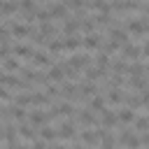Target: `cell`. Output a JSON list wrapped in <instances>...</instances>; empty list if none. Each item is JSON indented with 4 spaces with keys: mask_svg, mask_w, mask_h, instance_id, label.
Returning a JSON list of instances; mask_svg holds the SVG:
<instances>
[{
    "mask_svg": "<svg viewBox=\"0 0 149 149\" xmlns=\"http://www.w3.org/2000/svg\"><path fill=\"white\" fill-rule=\"evenodd\" d=\"M61 95L68 100V102H79V84H74V81H61Z\"/></svg>",
    "mask_w": 149,
    "mask_h": 149,
    "instance_id": "1",
    "label": "cell"
},
{
    "mask_svg": "<svg viewBox=\"0 0 149 149\" xmlns=\"http://www.w3.org/2000/svg\"><path fill=\"white\" fill-rule=\"evenodd\" d=\"M30 61H33V65H37V68H51V65H54L51 54H47V51H42V49H33Z\"/></svg>",
    "mask_w": 149,
    "mask_h": 149,
    "instance_id": "2",
    "label": "cell"
},
{
    "mask_svg": "<svg viewBox=\"0 0 149 149\" xmlns=\"http://www.w3.org/2000/svg\"><path fill=\"white\" fill-rule=\"evenodd\" d=\"M119 144H123L126 149H140V147H142L140 137H137L133 130H121V133H119Z\"/></svg>",
    "mask_w": 149,
    "mask_h": 149,
    "instance_id": "3",
    "label": "cell"
},
{
    "mask_svg": "<svg viewBox=\"0 0 149 149\" xmlns=\"http://www.w3.org/2000/svg\"><path fill=\"white\" fill-rule=\"evenodd\" d=\"M121 58H123V61H130V63H133V61H140V58H142V49H140L137 44H128V42H126L123 49H121Z\"/></svg>",
    "mask_w": 149,
    "mask_h": 149,
    "instance_id": "4",
    "label": "cell"
},
{
    "mask_svg": "<svg viewBox=\"0 0 149 149\" xmlns=\"http://www.w3.org/2000/svg\"><path fill=\"white\" fill-rule=\"evenodd\" d=\"M68 65H72L74 70H81V68H88L91 65V56L88 54H77V56H70V58H63Z\"/></svg>",
    "mask_w": 149,
    "mask_h": 149,
    "instance_id": "5",
    "label": "cell"
},
{
    "mask_svg": "<svg viewBox=\"0 0 149 149\" xmlns=\"http://www.w3.org/2000/svg\"><path fill=\"white\" fill-rule=\"evenodd\" d=\"M9 33H12L14 37L23 40V37H28V35L33 33V28L26 26V23H19V21H9Z\"/></svg>",
    "mask_w": 149,
    "mask_h": 149,
    "instance_id": "6",
    "label": "cell"
},
{
    "mask_svg": "<svg viewBox=\"0 0 149 149\" xmlns=\"http://www.w3.org/2000/svg\"><path fill=\"white\" fill-rule=\"evenodd\" d=\"M74 135H77V130H74V119H68L65 123H61V128H58V137H61V140H74Z\"/></svg>",
    "mask_w": 149,
    "mask_h": 149,
    "instance_id": "7",
    "label": "cell"
},
{
    "mask_svg": "<svg viewBox=\"0 0 149 149\" xmlns=\"http://www.w3.org/2000/svg\"><path fill=\"white\" fill-rule=\"evenodd\" d=\"M79 140H81V144H86V147H95V144H100L98 130H91V128L81 130V133H79Z\"/></svg>",
    "mask_w": 149,
    "mask_h": 149,
    "instance_id": "8",
    "label": "cell"
},
{
    "mask_svg": "<svg viewBox=\"0 0 149 149\" xmlns=\"http://www.w3.org/2000/svg\"><path fill=\"white\" fill-rule=\"evenodd\" d=\"M49 14H51V19H68V7L63 5V2H49Z\"/></svg>",
    "mask_w": 149,
    "mask_h": 149,
    "instance_id": "9",
    "label": "cell"
},
{
    "mask_svg": "<svg viewBox=\"0 0 149 149\" xmlns=\"http://www.w3.org/2000/svg\"><path fill=\"white\" fill-rule=\"evenodd\" d=\"M21 68H23V63H21L19 56H7V58H2V70H5V72H19Z\"/></svg>",
    "mask_w": 149,
    "mask_h": 149,
    "instance_id": "10",
    "label": "cell"
},
{
    "mask_svg": "<svg viewBox=\"0 0 149 149\" xmlns=\"http://www.w3.org/2000/svg\"><path fill=\"white\" fill-rule=\"evenodd\" d=\"M135 116H137V112H135V109H130V107H121V109L116 112V121H119V123H123V126L133 123V121H135Z\"/></svg>",
    "mask_w": 149,
    "mask_h": 149,
    "instance_id": "11",
    "label": "cell"
},
{
    "mask_svg": "<svg viewBox=\"0 0 149 149\" xmlns=\"http://www.w3.org/2000/svg\"><path fill=\"white\" fill-rule=\"evenodd\" d=\"M77 119H79V123L81 126H86V128H93L98 121H95V116H93V112L86 107V109H77Z\"/></svg>",
    "mask_w": 149,
    "mask_h": 149,
    "instance_id": "12",
    "label": "cell"
},
{
    "mask_svg": "<svg viewBox=\"0 0 149 149\" xmlns=\"http://www.w3.org/2000/svg\"><path fill=\"white\" fill-rule=\"evenodd\" d=\"M100 44H102V37L98 33H88L81 37V47H86V49H100Z\"/></svg>",
    "mask_w": 149,
    "mask_h": 149,
    "instance_id": "13",
    "label": "cell"
},
{
    "mask_svg": "<svg viewBox=\"0 0 149 149\" xmlns=\"http://www.w3.org/2000/svg\"><path fill=\"white\" fill-rule=\"evenodd\" d=\"M49 119H47V114L44 112H40V109H33L30 114H28V123L33 126V128H40V126H44Z\"/></svg>",
    "mask_w": 149,
    "mask_h": 149,
    "instance_id": "14",
    "label": "cell"
},
{
    "mask_svg": "<svg viewBox=\"0 0 149 149\" xmlns=\"http://www.w3.org/2000/svg\"><path fill=\"white\" fill-rule=\"evenodd\" d=\"M79 33V19H63V35H77Z\"/></svg>",
    "mask_w": 149,
    "mask_h": 149,
    "instance_id": "15",
    "label": "cell"
},
{
    "mask_svg": "<svg viewBox=\"0 0 149 149\" xmlns=\"http://www.w3.org/2000/svg\"><path fill=\"white\" fill-rule=\"evenodd\" d=\"M116 123H119V121H116V114H114L112 109H107V107H105V109L100 112V126L112 128V126H116Z\"/></svg>",
    "mask_w": 149,
    "mask_h": 149,
    "instance_id": "16",
    "label": "cell"
},
{
    "mask_svg": "<svg viewBox=\"0 0 149 149\" xmlns=\"http://www.w3.org/2000/svg\"><path fill=\"white\" fill-rule=\"evenodd\" d=\"M105 74H107V70H100V68H95V65H88V68H86V81H93V84H95V81H100Z\"/></svg>",
    "mask_w": 149,
    "mask_h": 149,
    "instance_id": "17",
    "label": "cell"
},
{
    "mask_svg": "<svg viewBox=\"0 0 149 149\" xmlns=\"http://www.w3.org/2000/svg\"><path fill=\"white\" fill-rule=\"evenodd\" d=\"M128 86H133L135 91H147V88H149V79H147L144 74H135V77H130Z\"/></svg>",
    "mask_w": 149,
    "mask_h": 149,
    "instance_id": "18",
    "label": "cell"
},
{
    "mask_svg": "<svg viewBox=\"0 0 149 149\" xmlns=\"http://www.w3.org/2000/svg\"><path fill=\"white\" fill-rule=\"evenodd\" d=\"M105 102H112V105L123 102V91L121 88H107L105 91Z\"/></svg>",
    "mask_w": 149,
    "mask_h": 149,
    "instance_id": "19",
    "label": "cell"
},
{
    "mask_svg": "<svg viewBox=\"0 0 149 149\" xmlns=\"http://www.w3.org/2000/svg\"><path fill=\"white\" fill-rule=\"evenodd\" d=\"M30 105H35V107H49L51 105V98L47 95V93H30Z\"/></svg>",
    "mask_w": 149,
    "mask_h": 149,
    "instance_id": "20",
    "label": "cell"
},
{
    "mask_svg": "<svg viewBox=\"0 0 149 149\" xmlns=\"http://www.w3.org/2000/svg\"><path fill=\"white\" fill-rule=\"evenodd\" d=\"M16 130H19V135H21L26 142H33V140H37V135H35V128H33L30 123H21V126H16Z\"/></svg>",
    "mask_w": 149,
    "mask_h": 149,
    "instance_id": "21",
    "label": "cell"
},
{
    "mask_svg": "<svg viewBox=\"0 0 149 149\" xmlns=\"http://www.w3.org/2000/svg\"><path fill=\"white\" fill-rule=\"evenodd\" d=\"M86 102H88V109H91V112H102V109H105V95H100V93H95V95L88 98Z\"/></svg>",
    "mask_w": 149,
    "mask_h": 149,
    "instance_id": "22",
    "label": "cell"
},
{
    "mask_svg": "<svg viewBox=\"0 0 149 149\" xmlns=\"http://www.w3.org/2000/svg\"><path fill=\"white\" fill-rule=\"evenodd\" d=\"M47 77H49V81H51V84H54V81H56V84H61V81L65 79V74H63V68H61V65H51V68H49V72H47Z\"/></svg>",
    "mask_w": 149,
    "mask_h": 149,
    "instance_id": "23",
    "label": "cell"
},
{
    "mask_svg": "<svg viewBox=\"0 0 149 149\" xmlns=\"http://www.w3.org/2000/svg\"><path fill=\"white\" fill-rule=\"evenodd\" d=\"M56 107H58V112H61V116H68V119H74V114H77V107H74L72 102H68V100H65V102H58Z\"/></svg>",
    "mask_w": 149,
    "mask_h": 149,
    "instance_id": "24",
    "label": "cell"
},
{
    "mask_svg": "<svg viewBox=\"0 0 149 149\" xmlns=\"http://www.w3.org/2000/svg\"><path fill=\"white\" fill-rule=\"evenodd\" d=\"M79 47H81V37H79V35H68V37H63V49L74 51V49H79Z\"/></svg>",
    "mask_w": 149,
    "mask_h": 149,
    "instance_id": "25",
    "label": "cell"
},
{
    "mask_svg": "<svg viewBox=\"0 0 149 149\" xmlns=\"http://www.w3.org/2000/svg\"><path fill=\"white\" fill-rule=\"evenodd\" d=\"M12 54L19 56V58H30L33 47H30V44H14V47H12Z\"/></svg>",
    "mask_w": 149,
    "mask_h": 149,
    "instance_id": "26",
    "label": "cell"
},
{
    "mask_svg": "<svg viewBox=\"0 0 149 149\" xmlns=\"http://www.w3.org/2000/svg\"><path fill=\"white\" fill-rule=\"evenodd\" d=\"M19 9V0H2V7H0V14L2 16H9Z\"/></svg>",
    "mask_w": 149,
    "mask_h": 149,
    "instance_id": "27",
    "label": "cell"
},
{
    "mask_svg": "<svg viewBox=\"0 0 149 149\" xmlns=\"http://www.w3.org/2000/svg\"><path fill=\"white\" fill-rule=\"evenodd\" d=\"M109 63H112V61H109V54H105V51L100 49V51H98V56H95V68L107 70V68H109Z\"/></svg>",
    "mask_w": 149,
    "mask_h": 149,
    "instance_id": "28",
    "label": "cell"
},
{
    "mask_svg": "<svg viewBox=\"0 0 149 149\" xmlns=\"http://www.w3.org/2000/svg\"><path fill=\"white\" fill-rule=\"evenodd\" d=\"M40 137H42L44 142H51V140H56V137H58V130H54L51 126H47V123H44V126H42V130H40Z\"/></svg>",
    "mask_w": 149,
    "mask_h": 149,
    "instance_id": "29",
    "label": "cell"
},
{
    "mask_svg": "<svg viewBox=\"0 0 149 149\" xmlns=\"http://www.w3.org/2000/svg\"><path fill=\"white\" fill-rule=\"evenodd\" d=\"M2 133H5V140H7L9 144H14V142H16V135H19V130H16V126H12V123H7V126L2 128Z\"/></svg>",
    "mask_w": 149,
    "mask_h": 149,
    "instance_id": "30",
    "label": "cell"
},
{
    "mask_svg": "<svg viewBox=\"0 0 149 149\" xmlns=\"http://www.w3.org/2000/svg\"><path fill=\"white\" fill-rule=\"evenodd\" d=\"M142 72H144V63H140V61H133V63H128V70H126V74L135 77V74H142Z\"/></svg>",
    "mask_w": 149,
    "mask_h": 149,
    "instance_id": "31",
    "label": "cell"
},
{
    "mask_svg": "<svg viewBox=\"0 0 149 149\" xmlns=\"http://www.w3.org/2000/svg\"><path fill=\"white\" fill-rule=\"evenodd\" d=\"M47 51L49 54H61L63 51V40H47Z\"/></svg>",
    "mask_w": 149,
    "mask_h": 149,
    "instance_id": "32",
    "label": "cell"
},
{
    "mask_svg": "<svg viewBox=\"0 0 149 149\" xmlns=\"http://www.w3.org/2000/svg\"><path fill=\"white\" fill-rule=\"evenodd\" d=\"M40 33L44 37H51V35H56V26L51 21H44V23H40Z\"/></svg>",
    "mask_w": 149,
    "mask_h": 149,
    "instance_id": "33",
    "label": "cell"
},
{
    "mask_svg": "<svg viewBox=\"0 0 149 149\" xmlns=\"http://www.w3.org/2000/svg\"><path fill=\"white\" fill-rule=\"evenodd\" d=\"M135 128L140 130V133H144V130H149V116H135Z\"/></svg>",
    "mask_w": 149,
    "mask_h": 149,
    "instance_id": "34",
    "label": "cell"
},
{
    "mask_svg": "<svg viewBox=\"0 0 149 149\" xmlns=\"http://www.w3.org/2000/svg\"><path fill=\"white\" fill-rule=\"evenodd\" d=\"M100 47H102V51H105V54H114V51H116V49H119V42H116V40H112V37H109V40H107V42H102V44H100Z\"/></svg>",
    "mask_w": 149,
    "mask_h": 149,
    "instance_id": "35",
    "label": "cell"
},
{
    "mask_svg": "<svg viewBox=\"0 0 149 149\" xmlns=\"http://www.w3.org/2000/svg\"><path fill=\"white\" fill-rule=\"evenodd\" d=\"M63 5H65L68 9H74V12H77V9H84V7H86V0H63Z\"/></svg>",
    "mask_w": 149,
    "mask_h": 149,
    "instance_id": "36",
    "label": "cell"
},
{
    "mask_svg": "<svg viewBox=\"0 0 149 149\" xmlns=\"http://www.w3.org/2000/svg\"><path fill=\"white\" fill-rule=\"evenodd\" d=\"M35 21H40V23H44V21H51V14H49V9H37V12H35Z\"/></svg>",
    "mask_w": 149,
    "mask_h": 149,
    "instance_id": "37",
    "label": "cell"
},
{
    "mask_svg": "<svg viewBox=\"0 0 149 149\" xmlns=\"http://www.w3.org/2000/svg\"><path fill=\"white\" fill-rule=\"evenodd\" d=\"M12 100H14V95L7 91V86L0 84V102H12Z\"/></svg>",
    "mask_w": 149,
    "mask_h": 149,
    "instance_id": "38",
    "label": "cell"
},
{
    "mask_svg": "<svg viewBox=\"0 0 149 149\" xmlns=\"http://www.w3.org/2000/svg\"><path fill=\"white\" fill-rule=\"evenodd\" d=\"M9 35H12V33H9V28L0 23V42H7V40H9Z\"/></svg>",
    "mask_w": 149,
    "mask_h": 149,
    "instance_id": "39",
    "label": "cell"
},
{
    "mask_svg": "<svg viewBox=\"0 0 149 149\" xmlns=\"http://www.w3.org/2000/svg\"><path fill=\"white\" fill-rule=\"evenodd\" d=\"M140 49H142V58H149V42H144Z\"/></svg>",
    "mask_w": 149,
    "mask_h": 149,
    "instance_id": "40",
    "label": "cell"
},
{
    "mask_svg": "<svg viewBox=\"0 0 149 149\" xmlns=\"http://www.w3.org/2000/svg\"><path fill=\"white\" fill-rule=\"evenodd\" d=\"M49 149H70V147H65V144H54V147H49Z\"/></svg>",
    "mask_w": 149,
    "mask_h": 149,
    "instance_id": "41",
    "label": "cell"
},
{
    "mask_svg": "<svg viewBox=\"0 0 149 149\" xmlns=\"http://www.w3.org/2000/svg\"><path fill=\"white\" fill-rule=\"evenodd\" d=\"M142 12H144V14H147V16H149V2H147V5H144V9H142Z\"/></svg>",
    "mask_w": 149,
    "mask_h": 149,
    "instance_id": "42",
    "label": "cell"
},
{
    "mask_svg": "<svg viewBox=\"0 0 149 149\" xmlns=\"http://www.w3.org/2000/svg\"><path fill=\"white\" fill-rule=\"evenodd\" d=\"M0 77H2V72H0Z\"/></svg>",
    "mask_w": 149,
    "mask_h": 149,
    "instance_id": "43",
    "label": "cell"
}]
</instances>
